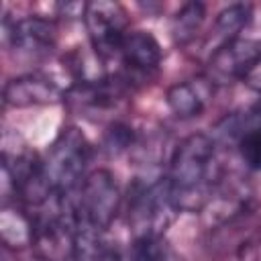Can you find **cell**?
<instances>
[{"mask_svg":"<svg viewBox=\"0 0 261 261\" xmlns=\"http://www.w3.org/2000/svg\"><path fill=\"white\" fill-rule=\"evenodd\" d=\"M249 16H251V6H247V4H232V6L224 8L222 12H218V16H216V31L222 37H226V41H230L247 24Z\"/></svg>","mask_w":261,"mask_h":261,"instance_id":"15","label":"cell"},{"mask_svg":"<svg viewBox=\"0 0 261 261\" xmlns=\"http://www.w3.org/2000/svg\"><path fill=\"white\" fill-rule=\"evenodd\" d=\"M88 161L90 145L86 137L75 126H65L41 159V179L49 194L67 196L77 184H82Z\"/></svg>","mask_w":261,"mask_h":261,"instance_id":"2","label":"cell"},{"mask_svg":"<svg viewBox=\"0 0 261 261\" xmlns=\"http://www.w3.org/2000/svg\"><path fill=\"white\" fill-rule=\"evenodd\" d=\"M124 63L135 71H151L161 61V47L157 39L147 31L128 33L120 49Z\"/></svg>","mask_w":261,"mask_h":261,"instance_id":"11","label":"cell"},{"mask_svg":"<svg viewBox=\"0 0 261 261\" xmlns=\"http://www.w3.org/2000/svg\"><path fill=\"white\" fill-rule=\"evenodd\" d=\"M214 141L196 133L184 139L169 163V192L177 210H198L214 188Z\"/></svg>","mask_w":261,"mask_h":261,"instance_id":"1","label":"cell"},{"mask_svg":"<svg viewBox=\"0 0 261 261\" xmlns=\"http://www.w3.org/2000/svg\"><path fill=\"white\" fill-rule=\"evenodd\" d=\"M210 80H190L173 84L167 90V106L179 118H192L202 114L210 96Z\"/></svg>","mask_w":261,"mask_h":261,"instance_id":"9","label":"cell"},{"mask_svg":"<svg viewBox=\"0 0 261 261\" xmlns=\"http://www.w3.org/2000/svg\"><path fill=\"white\" fill-rule=\"evenodd\" d=\"M202 20H204V4L188 2L177 10V14L173 18V35L179 41H188L200 29Z\"/></svg>","mask_w":261,"mask_h":261,"instance_id":"13","label":"cell"},{"mask_svg":"<svg viewBox=\"0 0 261 261\" xmlns=\"http://www.w3.org/2000/svg\"><path fill=\"white\" fill-rule=\"evenodd\" d=\"M92 49L100 57H108L114 53H120L124 39H126V12L120 4L116 2H90L84 14Z\"/></svg>","mask_w":261,"mask_h":261,"instance_id":"5","label":"cell"},{"mask_svg":"<svg viewBox=\"0 0 261 261\" xmlns=\"http://www.w3.org/2000/svg\"><path fill=\"white\" fill-rule=\"evenodd\" d=\"M133 141H135L133 128L126 126V124H120V122L112 124V126L108 128V133H106V147H108L112 153H120V151L128 149V147L133 145Z\"/></svg>","mask_w":261,"mask_h":261,"instance_id":"16","label":"cell"},{"mask_svg":"<svg viewBox=\"0 0 261 261\" xmlns=\"http://www.w3.org/2000/svg\"><path fill=\"white\" fill-rule=\"evenodd\" d=\"M261 65V41L234 37L224 41L210 57L208 71L210 82L230 84L234 80H247Z\"/></svg>","mask_w":261,"mask_h":261,"instance_id":"6","label":"cell"},{"mask_svg":"<svg viewBox=\"0 0 261 261\" xmlns=\"http://www.w3.org/2000/svg\"><path fill=\"white\" fill-rule=\"evenodd\" d=\"M122 261H169V253L159 237H135Z\"/></svg>","mask_w":261,"mask_h":261,"instance_id":"12","label":"cell"},{"mask_svg":"<svg viewBox=\"0 0 261 261\" xmlns=\"http://www.w3.org/2000/svg\"><path fill=\"white\" fill-rule=\"evenodd\" d=\"M63 96L65 94L61 92V88L53 80L41 73H27L10 80L4 86V104L14 108L53 104V102H59Z\"/></svg>","mask_w":261,"mask_h":261,"instance_id":"8","label":"cell"},{"mask_svg":"<svg viewBox=\"0 0 261 261\" xmlns=\"http://www.w3.org/2000/svg\"><path fill=\"white\" fill-rule=\"evenodd\" d=\"M10 39H12V49L16 51V55L27 57V59H41L53 51L55 41H57V31L51 20L29 16V18L14 22Z\"/></svg>","mask_w":261,"mask_h":261,"instance_id":"7","label":"cell"},{"mask_svg":"<svg viewBox=\"0 0 261 261\" xmlns=\"http://www.w3.org/2000/svg\"><path fill=\"white\" fill-rule=\"evenodd\" d=\"M175 204L169 192L167 177L137 186L128 204V222L135 226L137 237H159L161 230L171 222Z\"/></svg>","mask_w":261,"mask_h":261,"instance_id":"3","label":"cell"},{"mask_svg":"<svg viewBox=\"0 0 261 261\" xmlns=\"http://www.w3.org/2000/svg\"><path fill=\"white\" fill-rule=\"evenodd\" d=\"M239 130V153L243 161L251 169H261V124H247Z\"/></svg>","mask_w":261,"mask_h":261,"instance_id":"14","label":"cell"},{"mask_svg":"<svg viewBox=\"0 0 261 261\" xmlns=\"http://www.w3.org/2000/svg\"><path fill=\"white\" fill-rule=\"evenodd\" d=\"M120 208V192L114 175L106 169L92 171L80 190L77 204L73 208L75 220L86 222L94 228H108Z\"/></svg>","mask_w":261,"mask_h":261,"instance_id":"4","label":"cell"},{"mask_svg":"<svg viewBox=\"0 0 261 261\" xmlns=\"http://www.w3.org/2000/svg\"><path fill=\"white\" fill-rule=\"evenodd\" d=\"M71 255L75 261H122V255L102 237L100 228L75 220Z\"/></svg>","mask_w":261,"mask_h":261,"instance_id":"10","label":"cell"}]
</instances>
